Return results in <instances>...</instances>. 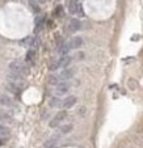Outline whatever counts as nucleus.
<instances>
[{
    "instance_id": "4be33fe9",
    "label": "nucleus",
    "mask_w": 143,
    "mask_h": 148,
    "mask_svg": "<svg viewBox=\"0 0 143 148\" xmlns=\"http://www.w3.org/2000/svg\"><path fill=\"white\" fill-rule=\"evenodd\" d=\"M29 5H30V8L33 9L36 13H39V7L37 5V3L36 1H29Z\"/></svg>"
},
{
    "instance_id": "f03ea898",
    "label": "nucleus",
    "mask_w": 143,
    "mask_h": 148,
    "mask_svg": "<svg viewBox=\"0 0 143 148\" xmlns=\"http://www.w3.org/2000/svg\"><path fill=\"white\" fill-rule=\"evenodd\" d=\"M83 46V39L80 37H72L71 39H68L67 42L62 43L59 46L58 49V53L60 56H65V55H68L71 50H75V49H79Z\"/></svg>"
},
{
    "instance_id": "0eeeda50",
    "label": "nucleus",
    "mask_w": 143,
    "mask_h": 148,
    "mask_svg": "<svg viewBox=\"0 0 143 148\" xmlns=\"http://www.w3.org/2000/svg\"><path fill=\"white\" fill-rule=\"evenodd\" d=\"M68 90H70V84L68 83H60L54 88V95H55L56 97H59V96H65Z\"/></svg>"
},
{
    "instance_id": "6e6552de",
    "label": "nucleus",
    "mask_w": 143,
    "mask_h": 148,
    "mask_svg": "<svg viewBox=\"0 0 143 148\" xmlns=\"http://www.w3.org/2000/svg\"><path fill=\"white\" fill-rule=\"evenodd\" d=\"M76 101H78V98H76L75 96H68V97H66V98H63V100H62L60 108H62V109H65V110L71 109V108H72L74 105L76 103Z\"/></svg>"
},
{
    "instance_id": "20e7f679",
    "label": "nucleus",
    "mask_w": 143,
    "mask_h": 148,
    "mask_svg": "<svg viewBox=\"0 0 143 148\" xmlns=\"http://www.w3.org/2000/svg\"><path fill=\"white\" fill-rule=\"evenodd\" d=\"M74 62L72 55H65V56H59L58 59L53 60L50 63V70L51 71H55L59 70V68H66V67H70V64Z\"/></svg>"
},
{
    "instance_id": "9d476101",
    "label": "nucleus",
    "mask_w": 143,
    "mask_h": 148,
    "mask_svg": "<svg viewBox=\"0 0 143 148\" xmlns=\"http://www.w3.org/2000/svg\"><path fill=\"white\" fill-rule=\"evenodd\" d=\"M79 29H80V21H79L78 18H72L68 23V25H67V33H70V34H74L75 32H78Z\"/></svg>"
},
{
    "instance_id": "7ed1b4c3",
    "label": "nucleus",
    "mask_w": 143,
    "mask_h": 148,
    "mask_svg": "<svg viewBox=\"0 0 143 148\" xmlns=\"http://www.w3.org/2000/svg\"><path fill=\"white\" fill-rule=\"evenodd\" d=\"M9 71H11V73H16V75L25 77L26 75H29V66L26 64L25 62L14 60L9 64Z\"/></svg>"
},
{
    "instance_id": "4468645a",
    "label": "nucleus",
    "mask_w": 143,
    "mask_h": 148,
    "mask_svg": "<svg viewBox=\"0 0 143 148\" xmlns=\"http://www.w3.org/2000/svg\"><path fill=\"white\" fill-rule=\"evenodd\" d=\"M36 60H37V51L29 50L28 53H26V56H25V63L28 66H34Z\"/></svg>"
},
{
    "instance_id": "ddd939ff",
    "label": "nucleus",
    "mask_w": 143,
    "mask_h": 148,
    "mask_svg": "<svg viewBox=\"0 0 143 148\" xmlns=\"http://www.w3.org/2000/svg\"><path fill=\"white\" fill-rule=\"evenodd\" d=\"M7 89H8L11 93H13V95H19V93L23 90V84L8 83V84H7Z\"/></svg>"
},
{
    "instance_id": "f3484780",
    "label": "nucleus",
    "mask_w": 143,
    "mask_h": 148,
    "mask_svg": "<svg viewBox=\"0 0 143 148\" xmlns=\"http://www.w3.org/2000/svg\"><path fill=\"white\" fill-rule=\"evenodd\" d=\"M60 103H62V98H59V97H53L50 100L51 108H60Z\"/></svg>"
},
{
    "instance_id": "9b49d317",
    "label": "nucleus",
    "mask_w": 143,
    "mask_h": 148,
    "mask_svg": "<svg viewBox=\"0 0 143 148\" xmlns=\"http://www.w3.org/2000/svg\"><path fill=\"white\" fill-rule=\"evenodd\" d=\"M45 16L43 14H38V16L36 17V28H34V33L38 34L39 32L43 29V26H45Z\"/></svg>"
},
{
    "instance_id": "aec40b11",
    "label": "nucleus",
    "mask_w": 143,
    "mask_h": 148,
    "mask_svg": "<svg viewBox=\"0 0 143 148\" xmlns=\"http://www.w3.org/2000/svg\"><path fill=\"white\" fill-rule=\"evenodd\" d=\"M32 39H33V37H28V38L23 39V41L20 42V45H21V46H24V47H30Z\"/></svg>"
},
{
    "instance_id": "a211bd4d",
    "label": "nucleus",
    "mask_w": 143,
    "mask_h": 148,
    "mask_svg": "<svg viewBox=\"0 0 143 148\" xmlns=\"http://www.w3.org/2000/svg\"><path fill=\"white\" fill-rule=\"evenodd\" d=\"M39 45H41V41H39V38H37V37H33V39H32V43H30V50L36 51L37 49L39 47Z\"/></svg>"
},
{
    "instance_id": "423d86ee",
    "label": "nucleus",
    "mask_w": 143,
    "mask_h": 148,
    "mask_svg": "<svg viewBox=\"0 0 143 148\" xmlns=\"http://www.w3.org/2000/svg\"><path fill=\"white\" fill-rule=\"evenodd\" d=\"M67 118V112L66 110H62V112H58L55 114V117L53 118V119L50 121V123H49V126H50L51 129H55V127H58L60 123L63 122V121Z\"/></svg>"
},
{
    "instance_id": "f257e3e1",
    "label": "nucleus",
    "mask_w": 143,
    "mask_h": 148,
    "mask_svg": "<svg viewBox=\"0 0 143 148\" xmlns=\"http://www.w3.org/2000/svg\"><path fill=\"white\" fill-rule=\"evenodd\" d=\"M75 73H76L75 67H66L59 73H56V75H51L50 77H49V84L56 87V85L60 83H67V80L72 79L74 76H75Z\"/></svg>"
},
{
    "instance_id": "dca6fc26",
    "label": "nucleus",
    "mask_w": 143,
    "mask_h": 148,
    "mask_svg": "<svg viewBox=\"0 0 143 148\" xmlns=\"http://www.w3.org/2000/svg\"><path fill=\"white\" fill-rule=\"evenodd\" d=\"M54 16L58 17V18L65 16V9H63L62 5H56V8L54 9Z\"/></svg>"
},
{
    "instance_id": "1a4fd4ad",
    "label": "nucleus",
    "mask_w": 143,
    "mask_h": 148,
    "mask_svg": "<svg viewBox=\"0 0 143 148\" xmlns=\"http://www.w3.org/2000/svg\"><path fill=\"white\" fill-rule=\"evenodd\" d=\"M0 122L12 123L13 122V115H12V113L7 109H0Z\"/></svg>"
},
{
    "instance_id": "2eb2a0df",
    "label": "nucleus",
    "mask_w": 143,
    "mask_h": 148,
    "mask_svg": "<svg viewBox=\"0 0 143 148\" xmlns=\"http://www.w3.org/2000/svg\"><path fill=\"white\" fill-rule=\"evenodd\" d=\"M8 80L9 83H19V84H23L24 77L20 75H16V73H9L8 75Z\"/></svg>"
},
{
    "instance_id": "412c9836",
    "label": "nucleus",
    "mask_w": 143,
    "mask_h": 148,
    "mask_svg": "<svg viewBox=\"0 0 143 148\" xmlns=\"http://www.w3.org/2000/svg\"><path fill=\"white\" fill-rule=\"evenodd\" d=\"M71 130H72V125H65L60 127V131H62V134H67V132H70Z\"/></svg>"
},
{
    "instance_id": "6ab92c4d",
    "label": "nucleus",
    "mask_w": 143,
    "mask_h": 148,
    "mask_svg": "<svg viewBox=\"0 0 143 148\" xmlns=\"http://www.w3.org/2000/svg\"><path fill=\"white\" fill-rule=\"evenodd\" d=\"M9 135V130L8 127H6V126L0 125V138H6Z\"/></svg>"
},
{
    "instance_id": "f8f14e48",
    "label": "nucleus",
    "mask_w": 143,
    "mask_h": 148,
    "mask_svg": "<svg viewBox=\"0 0 143 148\" xmlns=\"http://www.w3.org/2000/svg\"><path fill=\"white\" fill-rule=\"evenodd\" d=\"M0 106L3 108H13L14 106V101L12 100L11 97L6 95H1L0 96Z\"/></svg>"
},
{
    "instance_id": "39448f33",
    "label": "nucleus",
    "mask_w": 143,
    "mask_h": 148,
    "mask_svg": "<svg viewBox=\"0 0 143 148\" xmlns=\"http://www.w3.org/2000/svg\"><path fill=\"white\" fill-rule=\"evenodd\" d=\"M67 9H68V12H70L71 14H74V16H79V17L84 16L83 5H81L80 1H75V0L67 1Z\"/></svg>"
}]
</instances>
